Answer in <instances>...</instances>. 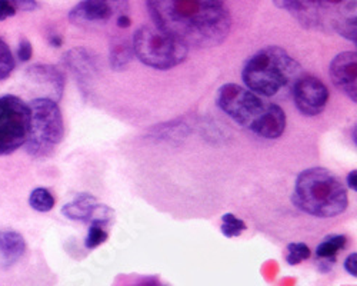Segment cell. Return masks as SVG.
I'll list each match as a JSON object with an SVG mask.
<instances>
[{
    "label": "cell",
    "instance_id": "obj_1",
    "mask_svg": "<svg viewBox=\"0 0 357 286\" xmlns=\"http://www.w3.org/2000/svg\"><path fill=\"white\" fill-rule=\"evenodd\" d=\"M156 28L189 49L222 45L232 29L223 0H146Z\"/></svg>",
    "mask_w": 357,
    "mask_h": 286
},
{
    "label": "cell",
    "instance_id": "obj_2",
    "mask_svg": "<svg viewBox=\"0 0 357 286\" xmlns=\"http://www.w3.org/2000/svg\"><path fill=\"white\" fill-rule=\"evenodd\" d=\"M303 28L336 33L356 43L357 0H273Z\"/></svg>",
    "mask_w": 357,
    "mask_h": 286
},
{
    "label": "cell",
    "instance_id": "obj_3",
    "mask_svg": "<svg viewBox=\"0 0 357 286\" xmlns=\"http://www.w3.org/2000/svg\"><path fill=\"white\" fill-rule=\"evenodd\" d=\"M292 202L300 211L322 219L343 214L349 205L346 186L326 168L301 172L296 179Z\"/></svg>",
    "mask_w": 357,
    "mask_h": 286
},
{
    "label": "cell",
    "instance_id": "obj_4",
    "mask_svg": "<svg viewBox=\"0 0 357 286\" xmlns=\"http://www.w3.org/2000/svg\"><path fill=\"white\" fill-rule=\"evenodd\" d=\"M301 74L300 65L279 46H267L246 62L241 79L260 96H274Z\"/></svg>",
    "mask_w": 357,
    "mask_h": 286
},
{
    "label": "cell",
    "instance_id": "obj_5",
    "mask_svg": "<svg viewBox=\"0 0 357 286\" xmlns=\"http://www.w3.org/2000/svg\"><path fill=\"white\" fill-rule=\"evenodd\" d=\"M29 135L24 142L26 152L33 158H46L58 148L65 136L63 116L58 102L36 97L31 103Z\"/></svg>",
    "mask_w": 357,
    "mask_h": 286
},
{
    "label": "cell",
    "instance_id": "obj_6",
    "mask_svg": "<svg viewBox=\"0 0 357 286\" xmlns=\"http://www.w3.org/2000/svg\"><path fill=\"white\" fill-rule=\"evenodd\" d=\"M134 56L143 65L169 70L182 65L189 55V47L180 40L160 31L156 26H142L133 35Z\"/></svg>",
    "mask_w": 357,
    "mask_h": 286
},
{
    "label": "cell",
    "instance_id": "obj_7",
    "mask_svg": "<svg viewBox=\"0 0 357 286\" xmlns=\"http://www.w3.org/2000/svg\"><path fill=\"white\" fill-rule=\"evenodd\" d=\"M29 125V103L13 95L0 97V156L10 154L24 145Z\"/></svg>",
    "mask_w": 357,
    "mask_h": 286
},
{
    "label": "cell",
    "instance_id": "obj_8",
    "mask_svg": "<svg viewBox=\"0 0 357 286\" xmlns=\"http://www.w3.org/2000/svg\"><path fill=\"white\" fill-rule=\"evenodd\" d=\"M217 106L236 123L249 127L264 108V102L251 89L226 84L217 90Z\"/></svg>",
    "mask_w": 357,
    "mask_h": 286
},
{
    "label": "cell",
    "instance_id": "obj_9",
    "mask_svg": "<svg viewBox=\"0 0 357 286\" xmlns=\"http://www.w3.org/2000/svg\"><path fill=\"white\" fill-rule=\"evenodd\" d=\"M129 0H81L69 13L76 26L103 24L127 13Z\"/></svg>",
    "mask_w": 357,
    "mask_h": 286
},
{
    "label": "cell",
    "instance_id": "obj_10",
    "mask_svg": "<svg viewBox=\"0 0 357 286\" xmlns=\"http://www.w3.org/2000/svg\"><path fill=\"white\" fill-rule=\"evenodd\" d=\"M293 97L297 111L305 116L320 115L328 102L326 85L315 76H299L293 85Z\"/></svg>",
    "mask_w": 357,
    "mask_h": 286
},
{
    "label": "cell",
    "instance_id": "obj_11",
    "mask_svg": "<svg viewBox=\"0 0 357 286\" xmlns=\"http://www.w3.org/2000/svg\"><path fill=\"white\" fill-rule=\"evenodd\" d=\"M62 214L70 221H79L84 223L100 222L106 226L115 219V212L111 207L102 205L90 193H80L70 203L62 207Z\"/></svg>",
    "mask_w": 357,
    "mask_h": 286
},
{
    "label": "cell",
    "instance_id": "obj_12",
    "mask_svg": "<svg viewBox=\"0 0 357 286\" xmlns=\"http://www.w3.org/2000/svg\"><path fill=\"white\" fill-rule=\"evenodd\" d=\"M333 85L343 92L353 103L357 100V54L342 51L328 66Z\"/></svg>",
    "mask_w": 357,
    "mask_h": 286
},
{
    "label": "cell",
    "instance_id": "obj_13",
    "mask_svg": "<svg viewBox=\"0 0 357 286\" xmlns=\"http://www.w3.org/2000/svg\"><path fill=\"white\" fill-rule=\"evenodd\" d=\"M251 131L264 139H278L283 135L286 129V113L279 106L270 103L264 105L259 116L251 123Z\"/></svg>",
    "mask_w": 357,
    "mask_h": 286
},
{
    "label": "cell",
    "instance_id": "obj_14",
    "mask_svg": "<svg viewBox=\"0 0 357 286\" xmlns=\"http://www.w3.org/2000/svg\"><path fill=\"white\" fill-rule=\"evenodd\" d=\"M26 74L35 84L47 89L49 99L54 102H59L62 99L65 90V77L56 67L50 65H35L27 69Z\"/></svg>",
    "mask_w": 357,
    "mask_h": 286
},
{
    "label": "cell",
    "instance_id": "obj_15",
    "mask_svg": "<svg viewBox=\"0 0 357 286\" xmlns=\"http://www.w3.org/2000/svg\"><path fill=\"white\" fill-rule=\"evenodd\" d=\"M26 252L24 238L17 232H0V265L12 267Z\"/></svg>",
    "mask_w": 357,
    "mask_h": 286
},
{
    "label": "cell",
    "instance_id": "obj_16",
    "mask_svg": "<svg viewBox=\"0 0 357 286\" xmlns=\"http://www.w3.org/2000/svg\"><path fill=\"white\" fill-rule=\"evenodd\" d=\"M65 63L79 77L80 82H89L95 73L93 59L85 49H73L65 55Z\"/></svg>",
    "mask_w": 357,
    "mask_h": 286
},
{
    "label": "cell",
    "instance_id": "obj_17",
    "mask_svg": "<svg viewBox=\"0 0 357 286\" xmlns=\"http://www.w3.org/2000/svg\"><path fill=\"white\" fill-rule=\"evenodd\" d=\"M134 51L133 45L127 39H115L111 45V54L109 61L113 70H125L127 65L133 61Z\"/></svg>",
    "mask_w": 357,
    "mask_h": 286
},
{
    "label": "cell",
    "instance_id": "obj_18",
    "mask_svg": "<svg viewBox=\"0 0 357 286\" xmlns=\"http://www.w3.org/2000/svg\"><path fill=\"white\" fill-rule=\"evenodd\" d=\"M56 199L46 189V188H36L29 198V205L32 209L38 212H49L53 209Z\"/></svg>",
    "mask_w": 357,
    "mask_h": 286
},
{
    "label": "cell",
    "instance_id": "obj_19",
    "mask_svg": "<svg viewBox=\"0 0 357 286\" xmlns=\"http://www.w3.org/2000/svg\"><path fill=\"white\" fill-rule=\"evenodd\" d=\"M347 238L344 235H332L326 238L316 249V257H332L346 246Z\"/></svg>",
    "mask_w": 357,
    "mask_h": 286
},
{
    "label": "cell",
    "instance_id": "obj_20",
    "mask_svg": "<svg viewBox=\"0 0 357 286\" xmlns=\"http://www.w3.org/2000/svg\"><path fill=\"white\" fill-rule=\"evenodd\" d=\"M107 228L109 226H106L100 222H90V228L88 232L86 241H85V246L88 249H95V248L100 246L102 244H104L109 238Z\"/></svg>",
    "mask_w": 357,
    "mask_h": 286
},
{
    "label": "cell",
    "instance_id": "obj_21",
    "mask_svg": "<svg viewBox=\"0 0 357 286\" xmlns=\"http://www.w3.org/2000/svg\"><path fill=\"white\" fill-rule=\"evenodd\" d=\"M222 233L226 237V238H236V237H240L241 233L247 229L246 223L235 216L233 214H226L222 216Z\"/></svg>",
    "mask_w": 357,
    "mask_h": 286
},
{
    "label": "cell",
    "instance_id": "obj_22",
    "mask_svg": "<svg viewBox=\"0 0 357 286\" xmlns=\"http://www.w3.org/2000/svg\"><path fill=\"white\" fill-rule=\"evenodd\" d=\"M15 58L9 46L5 43V40L0 38V81H5L6 77L10 76V73L15 69Z\"/></svg>",
    "mask_w": 357,
    "mask_h": 286
},
{
    "label": "cell",
    "instance_id": "obj_23",
    "mask_svg": "<svg viewBox=\"0 0 357 286\" xmlns=\"http://www.w3.org/2000/svg\"><path fill=\"white\" fill-rule=\"evenodd\" d=\"M310 257V248L306 244H290L287 245L286 253V262L289 265H299L303 262L305 259Z\"/></svg>",
    "mask_w": 357,
    "mask_h": 286
},
{
    "label": "cell",
    "instance_id": "obj_24",
    "mask_svg": "<svg viewBox=\"0 0 357 286\" xmlns=\"http://www.w3.org/2000/svg\"><path fill=\"white\" fill-rule=\"evenodd\" d=\"M32 55H33V49H32L31 42L23 39L17 49V58L20 59V62H27V61H31Z\"/></svg>",
    "mask_w": 357,
    "mask_h": 286
},
{
    "label": "cell",
    "instance_id": "obj_25",
    "mask_svg": "<svg viewBox=\"0 0 357 286\" xmlns=\"http://www.w3.org/2000/svg\"><path fill=\"white\" fill-rule=\"evenodd\" d=\"M9 3H12L16 10H24V12H33L38 9V2L36 0H8Z\"/></svg>",
    "mask_w": 357,
    "mask_h": 286
},
{
    "label": "cell",
    "instance_id": "obj_26",
    "mask_svg": "<svg viewBox=\"0 0 357 286\" xmlns=\"http://www.w3.org/2000/svg\"><path fill=\"white\" fill-rule=\"evenodd\" d=\"M336 264V256L332 257H317V268L322 273H327L333 269Z\"/></svg>",
    "mask_w": 357,
    "mask_h": 286
},
{
    "label": "cell",
    "instance_id": "obj_27",
    "mask_svg": "<svg viewBox=\"0 0 357 286\" xmlns=\"http://www.w3.org/2000/svg\"><path fill=\"white\" fill-rule=\"evenodd\" d=\"M16 15V8L8 0H0V20H6Z\"/></svg>",
    "mask_w": 357,
    "mask_h": 286
},
{
    "label": "cell",
    "instance_id": "obj_28",
    "mask_svg": "<svg viewBox=\"0 0 357 286\" xmlns=\"http://www.w3.org/2000/svg\"><path fill=\"white\" fill-rule=\"evenodd\" d=\"M356 259H357V253H350L347 257H346V261H344V269H346V272L349 273V275H351V276H356L357 275V262H356Z\"/></svg>",
    "mask_w": 357,
    "mask_h": 286
},
{
    "label": "cell",
    "instance_id": "obj_29",
    "mask_svg": "<svg viewBox=\"0 0 357 286\" xmlns=\"http://www.w3.org/2000/svg\"><path fill=\"white\" fill-rule=\"evenodd\" d=\"M347 186L349 189H351L353 192L357 191V170H351L347 175Z\"/></svg>",
    "mask_w": 357,
    "mask_h": 286
},
{
    "label": "cell",
    "instance_id": "obj_30",
    "mask_svg": "<svg viewBox=\"0 0 357 286\" xmlns=\"http://www.w3.org/2000/svg\"><path fill=\"white\" fill-rule=\"evenodd\" d=\"M116 23H118L119 28L127 29L129 26H130V23H132V20H130V17L127 16V13H125V15H120V16L116 17Z\"/></svg>",
    "mask_w": 357,
    "mask_h": 286
},
{
    "label": "cell",
    "instance_id": "obj_31",
    "mask_svg": "<svg viewBox=\"0 0 357 286\" xmlns=\"http://www.w3.org/2000/svg\"><path fill=\"white\" fill-rule=\"evenodd\" d=\"M49 43H50L51 46H54V47H61L62 43H63V40H62V38H61L59 35H50V36H49Z\"/></svg>",
    "mask_w": 357,
    "mask_h": 286
}]
</instances>
